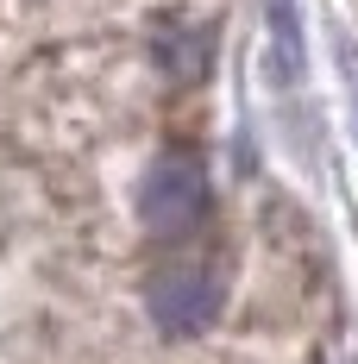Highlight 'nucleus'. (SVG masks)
Here are the masks:
<instances>
[{
	"instance_id": "1",
	"label": "nucleus",
	"mask_w": 358,
	"mask_h": 364,
	"mask_svg": "<svg viewBox=\"0 0 358 364\" xmlns=\"http://www.w3.org/2000/svg\"><path fill=\"white\" fill-rule=\"evenodd\" d=\"M208 214V176L195 157H157L139 182V220L157 239H182L195 220Z\"/></svg>"
},
{
	"instance_id": "2",
	"label": "nucleus",
	"mask_w": 358,
	"mask_h": 364,
	"mask_svg": "<svg viewBox=\"0 0 358 364\" xmlns=\"http://www.w3.org/2000/svg\"><path fill=\"white\" fill-rule=\"evenodd\" d=\"M220 314V283L208 270H164L151 283V321L164 333H195Z\"/></svg>"
}]
</instances>
